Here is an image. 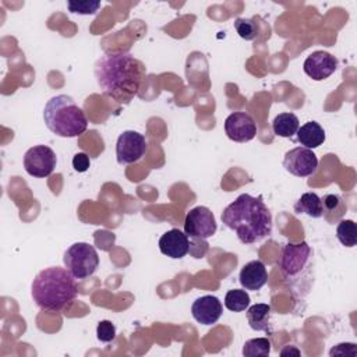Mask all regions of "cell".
Masks as SVG:
<instances>
[{
  "instance_id": "obj_1",
  "label": "cell",
  "mask_w": 357,
  "mask_h": 357,
  "mask_svg": "<svg viewBox=\"0 0 357 357\" xmlns=\"http://www.w3.org/2000/svg\"><path fill=\"white\" fill-rule=\"evenodd\" d=\"M146 75L141 60L128 52H106L95 63V78L100 91L117 103H128Z\"/></svg>"
},
{
  "instance_id": "obj_2",
  "label": "cell",
  "mask_w": 357,
  "mask_h": 357,
  "mask_svg": "<svg viewBox=\"0 0 357 357\" xmlns=\"http://www.w3.org/2000/svg\"><path fill=\"white\" fill-rule=\"evenodd\" d=\"M222 222L243 244L258 243L272 233V215L262 197L238 195L223 209Z\"/></svg>"
},
{
  "instance_id": "obj_3",
  "label": "cell",
  "mask_w": 357,
  "mask_h": 357,
  "mask_svg": "<svg viewBox=\"0 0 357 357\" xmlns=\"http://www.w3.org/2000/svg\"><path fill=\"white\" fill-rule=\"evenodd\" d=\"M75 278L60 266H50L40 271L31 286V296L35 304L50 312H59L77 296Z\"/></svg>"
},
{
  "instance_id": "obj_4",
  "label": "cell",
  "mask_w": 357,
  "mask_h": 357,
  "mask_svg": "<svg viewBox=\"0 0 357 357\" xmlns=\"http://www.w3.org/2000/svg\"><path fill=\"white\" fill-rule=\"evenodd\" d=\"M312 250L307 241L287 243L283 247L279 268L286 284L294 294L305 296L314 282Z\"/></svg>"
},
{
  "instance_id": "obj_5",
  "label": "cell",
  "mask_w": 357,
  "mask_h": 357,
  "mask_svg": "<svg viewBox=\"0 0 357 357\" xmlns=\"http://www.w3.org/2000/svg\"><path fill=\"white\" fill-rule=\"evenodd\" d=\"M43 120L53 134L63 138L78 137L88 128L84 110L68 95L50 98L43 109Z\"/></svg>"
},
{
  "instance_id": "obj_6",
  "label": "cell",
  "mask_w": 357,
  "mask_h": 357,
  "mask_svg": "<svg viewBox=\"0 0 357 357\" xmlns=\"http://www.w3.org/2000/svg\"><path fill=\"white\" fill-rule=\"evenodd\" d=\"M63 262L66 269L75 279H86L95 273L99 266V255L93 245L89 243H74L70 245L64 255Z\"/></svg>"
},
{
  "instance_id": "obj_7",
  "label": "cell",
  "mask_w": 357,
  "mask_h": 357,
  "mask_svg": "<svg viewBox=\"0 0 357 357\" xmlns=\"http://www.w3.org/2000/svg\"><path fill=\"white\" fill-rule=\"evenodd\" d=\"M218 225L212 211L206 206H195L187 212L184 219V233L192 238L205 241L216 233Z\"/></svg>"
},
{
  "instance_id": "obj_8",
  "label": "cell",
  "mask_w": 357,
  "mask_h": 357,
  "mask_svg": "<svg viewBox=\"0 0 357 357\" xmlns=\"http://www.w3.org/2000/svg\"><path fill=\"white\" fill-rule=\"evenodd\" d=\"M57 158L52 148L46 145H35L24 155V169L32 177H47L56 169Z\"/></svg>"
},
{
  "instance_id": "obj_9",
  "label": "cell",
  "mask_w": 357,
  "mask_h": 357,
  "mask_svg": "<svg viewBox=\"0 0 357 357\" xmlns=\"http://www.w3.org/2000/svg\"><path fill=\"white\" fill-rule=\"evenodd\" d=\"M146 151V139L142 134L127 130L123 131L116 142V158L119 165H130L139 160Z\"/></svg>"
},
{
  "instance_id": "obj_10",
  "label": "cell",
  "mask_w": 357,
  "mask_h": 357,
  "mask_svg": "<svg viewBox=\"0 0 357 357\" xmlns=\"http://www.w3.org/2000/svg\"><path fill=\"white\" fill-rule=\"evenodd\" d=\"M283 167L296 177H308L318 169L317 155L304 146H297L284 153Z\"/></svg>"
},
{
  "instance_id": "obj_11",
  "label": "cell",
  "mask_w": 357,
  "mask_h": 357,
  "mask_svg": "<svg viewBox=\"0 0 357 357\" xmlns=\"http://www.w3.org/2000/svg\"><path fill=\"white\" fill-rule=\"evenodd\" d=\"M225 132L234 142H248L257 134V124L251 114L245 112H234L225 120Z\"/></svg>"
},
{
  "instance_id": "obj_12",
  "label": "cell",
  "mask_w": 357,
  "mask_h": 357,
  "mask_svg": "<svg viewBox=\"0 0 357 357\" xmlns=\"http://www.w3.org/2000/svg\"><path fill=\"white\" fill-rule=\"evenodd\" d=\"M303 70L314 81H324L337 70V59L325 50H315L304 60Z\"/></svg>"
},
{
  "instance_id": "obj_13",
  "label": "cell",
  "mask_w": 357,
  "mask_h": 357,
  "mask_svg": "<svg viewBox=\"0 0 357 357\" xmlns=\"http://www.w3.org/2000/svg\"><path fill=\"white\" fill-rule=\"evenodd\" d=\"M223 312L220 300L215 296L206 294L198 297L191 305V314L194 319L201 325H213L219 321Z\"/></svg>"
},
{
  "instance_id": "obj_14",
  "label": "cell",
  "mask_w": 357,
  "mask_h": 357,
  "mask_svg": "<svg viewBox=\"0 0 357 357\" xmlns=\"http://www.w3.org/2000/svg\"><path fill=\"white\" fill-rule=\"evenodd\" d=\"M159 250L163 255L169 258L180 259L185 257L190 251L188 236L178 229H172L163 233L159 238Z\"/></svg>"
},
{
  "instance_id": "obj_15",
  "label": "cell",
  "mask_w": 357,
  "mask_h": 357,
  "mask_svg": "<svg viewBox=\"0 0 357 357\" xmlns=\"http://www.w3.org/2000/svg\"><path fill=\"white\" fill-rule=\"evenodd\" d=\"M238 279H240L241 286L245 290L257 291V290L262 289L268 282V272H266L264 262L259 259L247 262L241 268Z\"/></svg>"
},
{
  "instance_id": "obj_16",
  "label": "cell",
  "mask_w": 357,
  "mask_h": 357,
  "mask_svg": "<svg viewBox=\"0 0 357 357\" xmlns=\"http://www.w3.org/2000/svg\"><path fill=\"white\" fill-rule=\"evenodd\" d=\"M297 141L308 149L318 148L325 141V131L317 121H307L297 130Z\"/></svg>"
},
{
  "instance_id": "obj_17",
  "label": "cell",
  "mask_w": 357,
  "mask_h": 357,
  "mask_svg": "<svg viewBox=\"0 0 357 357\" xmlns=\"http://www.w3.org/2000/svg\"><path fill=\"white\" fill-rule=\"evenodd\" d=\"M271 305L258 303L247 308V321L251 329L258 332H271Z\"/></svg>"
},
{
  "instance_id": "obj_18",
  "label": "cell",
  "mask_w": 357,
  "mask_h": 357,
  "mask_svg": "<svg viewBox=\"0 0 357 357\" xmlns=\"http://www.w3.org/2000/svg\"><path fill=\"white\" fill-rule=\"evenodd\" d=\"M298 127H300L298 117L290 112L278 114L272 121L273 134H276L278 137H283V138L293 137L297 132Z\"/></svg>"
},
{
  "instance_id": "obj_19",
  "label": "cell",
  "mask_w": 357,
  "mask_h": 357,
  "mask_svg": "<svg viewBox=\"0 0 357 357\" xmlns=\"http://www.w3.org/2000/svg\"><path fill=\"white\" fill-rule=\"evenodd\" d=\"M296 213H304L310 218H321L324 215L322 199L315 192H304L294 204Z\"/></svg>"
},
{
  "instance_id": "obj_20",
  "label": "cell",
  "mask_w": 357,
  "mask_h": 357,
  "mask_svg": "<svg viewBox=\"0 0 357 357\" xmlns=\"http://www.w3.org/2000/svg\"><path fill=\"white\" fill-rule=\"evenodd\" d=\"M225 307L233 312L245 311L250 307V294L243 289L229 290L225 296Z\"/></svg>"
},
{
  "instance_id": "obj_21",
  "label": "cell",
  "mask_w": 357,
  "mask_h": 357,
  "mask_svg": "<svg viewBox=\"0 0 357 357\" xmlns=\"http://www.w3.org/2000/svg\"><path fill=\"white\" fill-rule=\"evenodd\" d=\"M336 237L344 247H354L357 241V225L350 219L339 220L336 226Z\"/></svg>"
},
{
  "instance_id": "obj_22",
  "label": "cell",
  "mask_w": 357,
  "mask_h": 357,
  "mask_svg": "<svg viewBox=\"0 0 357 357\" xmlns=\"http://www.w3.org/2000/svg\"><path fill=\"white\" fill-rule=\"evenodd\" d=\"M271 353V340L268 337L250 339L243 346V356L245 357H268Z\"/></svg>"
},
{
  "instance_id": "obj_23",
  "label": "cell",
  "mask_w": 357,
  "mask_h": 357,
  "mask_svg": "<svg viewBox=\"0 0 357 357\" xmlns=\"http://www.w3.org/2000/svg\"><path fill=\"white\" fill-rule=\"evenodd\" d=\"M321 199H322V206H324V215L322 216H328L329 213H335L333 222H335V219H340L342 215L347 211L346 204L343 202V199L339 195L328 194Z\"/></svg>"
},
{
  "instance_id": "obj_24",
  "label": "cell",
  "mask_w": 357,
  "mask_h": 357,
  "mask_svg": "<svg viewBox=\"0 0 357 357\" xmlns=\"http://www.w3.org/2000/svg\"><path fill=\"white\" fill-rule=\"evenodd\" d=\"M234 28L241 39L252 40L258 36V26L250 18H237L234 21Z\"/></svg>"
},
{
  "instance_id": "obj_25",
  "label": "cell",
  "mask_w": 357,
  "mask_h": 357,
  "mask_svg": "<svg viewBox=\"0 0 357 357\" xmlns=\"http://www.w3.org/2000/svg\"><path fill=\"white\" fill-rule=\"evenodd\" d=\"M67 7L71 13L81 14V15H89V14H95L99 10L100 3L99 1H89V0L67 1Z\"/></svg>"
},
{
  "instance_id": "obj_26",
  "label": "cell",
  "mask_w": 357,
  "mask_h": 357,
  "mask_svg": "<svg viewBox=\"0 0 357 357\" xmlns=\"http://www.w3.org/2000/svg\"><path fill=\"white\" fill-rule=\"evenodd\" d=\"M96 337L103 343H110L116 339V326L107 319H103L96 326Z\"/></svg>"
},
{
  "instance_id": "obj_27",
  "label": "cell",
  "mask_w": 357,
  "mask_h": 357,
  "mask_svg": "<svg viewBox=\"0 0 357 357\" xmlns=\"http://www.w3.org/2000/svg\"><path fill=\"white\" fill-rule=\"evenodd\" d=\"M329 356H357V346L354 343H339L329 350Z\"/></svg>"
},
{
  "instance_id": "obj_28",
  "label": "cell",
  "mask_w": 357,
  "mask_h": 357,
  "mask_svg": "<svg viewBox=\"0 0 357 357\" xmlns=\"http://www.w3.org/2000/svg\"><path fill=\"white\" fill-rule=\"evenodd\" d=\"M91 165V160H89V156L85 153V152H78L74 155L73 158V167L75 172L78 173H84L88 170Z\"/></svg>"
}]
</instances>
